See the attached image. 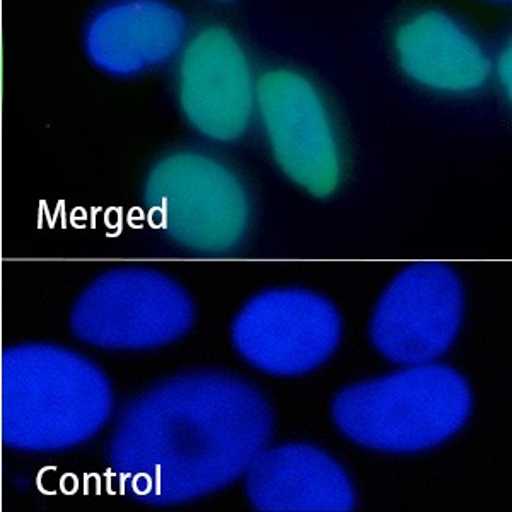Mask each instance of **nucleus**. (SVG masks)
<instances>
[{"instance_id":"nucleus-1","label":"nucleus","mask_w":512,"mask_h":512,"mask_svg":"<svg viewBox=\"0 0 512 512\" xmlns=\"http://www.w3.org/2000/svg\"><path fill=\"white\" fill-rule=\"evenodd\" d=\"M274 434V410L246 379L197 371L164 379L118 415L106 460L142 506H180L243 477Z\"/></svg>"},{"instance_id":"nucleus-2","label":"nucleus","mask_w":512,"mask_h":512,"mask_svg":"<svg viewBox=\"0 0 512 512\" xmlns=\"http://www.w3.org/2000/svg\"><path fill=\"white\" fill-rule=\"evenodd\" d=\"M113 414L108 374L79 350L23 342L0 355V429L7 449L64 453L93 441Z\"/></svg>"},{"instance_id":"nucleus-3","label":"nucleus","mask_w":512,"mask_h":512,"mask_svg":"<svg viewBox=\"0 0 512 512\" xmlns=\"http://www.w3.org/2000/svg\"><path fill=\"white\" fill-rule=\"evenodd\" d=\"M473 396L456 369L436 362L347 386L332 403L338 431L362 448L420 453L463 429Z\"/></svg>"},{"instance_id":"nucleus-4","label":"nucleus","mask_w":512,"mask_h":512,"mask_svg":"<svg viewBox=\"0 0 512 512\" xmlns=\"http://www.w3.org/2000/svg\"><path fill=\"white\" fill-rule=\"evenodd\" d=\"M152 227L185 250L226 255L245 241L250 198L233 169L204 152H169L144 183Z\"/></svg>"},{"instance_id":"nucleus-5","label":"nucleus","mask_w":512,"mask_h":512,"mask_svg":"<svg viewBox=\"0 0 512 512\" xmlns=\"http://www.w3.org/2000/svg\"><path fill=\"white\" fill-rule=\"evenodd\" d=\"M195 304L185 287L156 268L106 270L77 296L70 309L72 335L93 349L140 352L185 337Z\"/></svg>"},{"instance_id":"nucleus-6","label":"nucleus","mask_w":512,"mask_h":512,"mask_svg":"<svg viewBox=\"0 0 512 512\" xmlns=\"http://www.w3.org/2000/svg\"><path fill=\"white\" fill-rule=\"evenodd\" d=\"M256 115L282 173L309 195L337 192L344 173L337 128L315 82L294 69L267 70L256 81Z\"/></svg>"},{"instance_id":"nucleus-7","label":"nucleus","mask_w":512,"mask_h":512,"mask_svg":"<svg viewBox=\"0 0 512 512\" xmlns=\"http://www.w3.org/2000/svg\"><path fill=\"white\" fill-rule=\"evenodd\" d=\"M234 349L251 367L294 378L323 366L342 340L330 299L306 289H270L250 299L231 328Z\"/></svg>"},{"instance_id":"nucleus-8","label":"nucleus","mask_w":512,"mask_h":512,"mask_svg":"<svg viewBox=\"0 0 512 512\" xmlns=\"http://www.w3.org/2000/svg\"><path fill=\"white\" fill-rule=\"evenodd\" d=\"M465 313V294L453 268L420 262L384 291L369 326L374 349L400 366L439 359L453 347Z\"/></svg>"},{"instance_id":"nucleus-9","label":"nucleus","mask_w":512,"mask_h":512,"mask_svg":"<svg viewBox=\"0 0 512 512\" xmlns=\"http://www.w3.org/2000/svg\"><path fill=\"white\" fill-rule=\"evenodd\" d=\"M176 62V96L188 125L219 144L241 139L255 117L258 79L238 36L217 24L202 28Z\"/></svg>"},{"instance_id":"nucleus-10","label":"nucleus","mask_w":512,"mask_h":512,"mask_svg":"<svg viewBox=\"0 0 512 512\" xmlns=\"http://www.w3.org/2000/svg\"><path fill=\"white\" fill-rule=\"evenodd\" d=\"M188 38L187 14L171 0H105L82 24L81 48L98 74L132 81L178 60Z\"/></svg>"},{"instance_id":"nucleus-11","label":"nucleus","mask_w":512,"mask_h":512,"mask_svg":"<svg viewBox=\"0 0 512 512\" xmlns=\"http://www.w3.org/2000/svg\"><path fill=\"white\" fill-rule=\"evenodd\" d=\"M408 81L441 96H472L490 81L492 53L480 36L443 9H424L403 21L393 40Z\"/></svg>"},{"instance_id":"nucleus-12","label":"nucleus","mask_w":512,"mask_h":512,"mask_svg":"<svg viewBox=\"0 0 512 512\" xmlns=\"http://www.w3.org/2000/svg\"><path fill=\"white\" fill-rule=\"evenodd\" d=\"M246 475V495L256 511L349 512L354 485L337 460L311 444L263 449Z\"/></svg>"},{"instance_id":"nucleus-13","label":"nucleus","mask_w":512,"mask_h":512,"mask_svg":"<svg viewBox=\"0 0 512 512\" xmlns=\"http://www.w3.org/2000/svg\"><path fill=\"white\" fill-rule=\"evenodd\" d=\"M501 88L507 98L512 96V52L511 43H504L490 59V79Z\"/></svg>"},{"instance_id":"nucleus-14","label":"nucleus","mask_w":512,"mask_h":512,"mask_svg":"<svg viewBox=\"0 0 512 512\" xmlns=\"http://www.w3.org/2000/svg\"><path fill=\"white\" fill-rule=\"evenodd\" d=\"M7 446L2 437V429H0V509H2V502H4V451Z\"/></svg>"},{"instance_id":"nucleus-15","label":"nucleus","mask_w":512,"mask_h":512,"mask_svg":"<svg viewBox=\"0 0 512 512\" xmlns=\"http://www.w3.org/2000/svg\"><path fill=\"white\" fill-rule=\"evenodd\" d=\"M4 93V52H2V43H0V96Z\"/></svg>"},{"instance_id":"nucleus-16","label":"nucleus","mask_w":512,"mask_h":512,"mask_svg":"<svg viewBox=\"0 0 512 512\" xmlns=\"http://www.w3.org/2000/svg\"><path fill=\"white\" fill-rule=\"evenodd\" d=\"M212 4H221V6H227V4H234V2H238V0H209Z\"/></svg>"},{"instance_id":"nucleus-17","label":"nucleus","mask_w":512,"mask_h":512,"mask_svg":"<svg viewBox=\"0 0 512 512\" xmlns=\"http://www.w3.org/2000/svg\"><path fill=\"white\" fill-rule=\"evenodd\" d=\"M485 2H492V4H509L511 0H485Z\"/></svg>"}]
</instances>
